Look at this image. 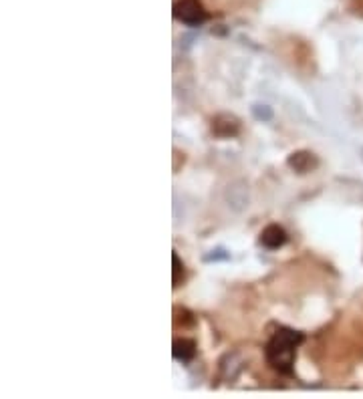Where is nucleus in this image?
<instances>
[{"label": "nucleus", "mask_w": 363, "mask_h": 399, "mask_svg": "<svg viewBox=\"0 0 363 399\" xmlns=\"http://www.w3.org/2000/svg\"><path fill=\"white\" fill-rule=\"evenodd\" d=\"M303 341V335L299 331L293 329H279L267 345V361L270 367L277 369L283 375H291L293 373V363H295V355H297V347Z\"/></svg>", "instance_id": "obj_1"}, {"label": "nucleus", "mask_w": 363, "mask_h": 399, "mask_svg": "<svg viewBox=\"0 0 363 399\" xmlns=\"http://www.w3.org/2000/svg\"><path fill=\"white\" fill-rule=\"evenodd\" d=\"M174 16L178 20L186 22V25H192V27H198L206 20V13L202 8V4L198 0H180L176 4Z\"/></svg>", "instance_id": "obj_2"}, {"label": "nucleus", "mask_w": 363, "mask_h": 399, "mask_svg": "<svg viewBox=\"0 0 363 399\" xmlns=\"http://www.w3.org/2000/svg\"><path fill=\"white\" fill-rule=\"evenodd\" d=\"M284 242H286V232H284L281 226H277V224L267 226V228L263 230V234H260V244L267 246L270 250L283 246Z\"/></svg>", "instance_id": "obj_3"}, {"label": "nucleus", "mask_w": 363, "mask_h": 399, "mask_svg": "<svg viewBox=\"0 0 363 399\" xmlns=\"http://www.w3.org/2000/svg\"><path fill=\"white\" fill-rule=\"evenodd\" d=\"M194 355H196V345H194V341H188V339H178L174 343V357L178 361H182V363H188L194 359Z\"/></svg>", "instance_id": "obj_4"}, {"label": "nucleus", "mask_w": 363, "mask_h": 399, "mask_svg": "<svg viewBox=\"0 0 363 399\" xmlns=\"http://www.w3.org/2000/svg\"><path fill=\"white\" fill-rule=\"evenodd\" d=\"M174 287H178V282H180V273H184V264H180V256L174 252Z\"/></svg>", "instance_id": "obj_5"}]
</instances>
